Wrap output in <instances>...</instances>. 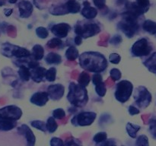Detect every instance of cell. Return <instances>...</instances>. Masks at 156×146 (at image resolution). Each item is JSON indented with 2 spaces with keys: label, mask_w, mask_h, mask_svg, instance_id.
I'll use <instances>...</instances> for the list:
<instances>
[{
  "label": "cell",
  "mask_w": 156,
  "mask_h": 146,
  "mask_svg": "<svg viewBox=\"0 0 156 146\" xmlns=\"http://www.w3.org/2000/svg\"><path fill=\"white\" fill-rule=\"evenodd\" d=\"M5 4V0H0V6H2Z\"/></svg>",
  "instance_id": "obj_51"
},
{
  "label": "cell",
  "mask_w": 156,
  "mask_h": 146,
  "mask_svg": "<svg viewBox=\"0 0 156 146\" xmlns=\"http://www.w3.org/2000/svg\"><path fill=\"white\" fill-rule=\"evenodd\" d=\"M67 100L76 107H82L86 105L88 101V96L85 87L71 82L69 86Z\"/></svg>",
  "instance_id": "obj_2"
},
{
  "label": "cell",
  "mask_w": 156,
  "mask_h": 146,
  "mask_svg": "<svg viewBox=\"0 0 156 146\" xmlns=\"http://www.w3.org/2000/svg\"><path fill=\"white\" fill-rule=\"evenodd\" d=\"M126 130L129 137H131L132 138H135L136 137V133L140 130V126L138 125L128 123L126 126Z\"/></svg>",
  "instance_id": "obj_26"
},
{
  "label": "cell",
  "mask_w": 156,
  "mask_h": 146,
  "mask_svg": "<svg viewBox=\"0 0 156 146\" xmlns=\"http://www.w3.org/2000/svg\"><path fill=\"white\" fill-rule=\"evenodd\" d=\"M65 5L68 13L76 14L80 11V4L76 0H69Z\"/></svg>",
  "instance_id": "obj_22"
},
{
  "label": "cell",
  "mask_w": 156,
  "mask_h": 146,
  "mask_svg": "<svg viewBox=\"0 0 156 146\" xmlns=\"http://www.w3.org/2000/svg\"><path fill=\"white\" fill-rule=\"evenodd\" d=\"M107 138H108V135H107L106 132H100L94 135L93 140H94V142L98 144V143H101L105 141V140H107Z\"/></svg>",
  "instance_id": "obj_36"
},
{
  "label": "cell",
  "mask_w": 156,
  "mask_h": 146,
  "mask_svg": "<svg viewBox=\"0 0 156 146\" xmlns=\"http://www.w3.org/2000/svg\"><path fill=\"white\" fill-rule=\"evenodd\" d=\"M122 17L123 21L117 24V27L127 37L132 38L140 29V25L137 21L139 16L129 11H126L122 14Z\"/></svg>",
  "instance_id": "obj_3"
},
{
  "label": "cell",
  "mask_w": 156,
  "mask_h": 146,
  "mask_svg": "<svg viewBox=\"0 0 156 146\" xmlns=\"http://www.w3.org/2000/svg\"><path fill=\"white\" fill-rule=\"evenodd\" d=\"M65 56L68 60L74 61L79 56V50L74 46H70L66 51Z\"/></svg>",
  "instance_id": "obj_25"
},
{
  "label": "cell",
  "mask_w": 156,
  "mask_h": 146,
  "mask_svg": "<svg viewBox=\"0 0 156 146\" xmlns=\"http://www.w3.org/2000/svg\"><path fill=\"white\" fill-rule=\"evenodd\" d=\"M90 82H91V77H90L89 74L88 72L82 71V72L80 73L79 78H78V83H79V85L86 88L89 85Z\"/></svg>",
  "instance_id": "obj_27"
},
{
  "label": "cell",
  "mask_w": 156,
  "mask_h": 146,
  "mask_svg": "<svg viewBox=\"0 0 156 146\" xmlns=\"http://www.w3.org/2000/svg\"><path fill=\"white\" fill-rule=\"evenodd\" d=\"M101 28L95 23H85L83 24H77L75 27V33L82 38L91 37L100 33Z\"/></svg>",
  "instance_id": "obj_5"
},
{
  "label": "cell",
  "mask_w": 156,
  "mask_h": 146,
  "mask_svg": "<svg viewBox=\"0 0 156 146\" xmlns=\"http://www.w3.org/2000/svg\"><path fill=\"white\" fill-rule=\"evenodd\" d=\"M18 75L24 82H27L30 78V70L26 65H20L18 69Z\"/></svg>",
  "instance_id": "obj_24"
},
{
  "label": "cell",
  "mask_w": 156,
  "mask_h": 146,
  "mask_svg": "<svg viewBox=\"0 0 156 146\" xmlns=\"http://www.w3.org/2000/svg\"><path fill=\"white\" fill-rule=\"evenodd\" d=\"M17 0H9V2L10 3H15Z\"/></svg>",
  "instance_id": "obj_52"
},
{
  "label": "cell",
  "mask_w": 156,
  "mask_h": 146,
  "mask_svg": "<svg viewBox=\"0 0 156 146\" xmlns=\"http://www.w3.org/2000/svg\"><path fill=\"white\" fill-rule=\"evenodd\" d=\"M50 97L47 92H42V91H39V92H36L31 96L30 99V103L33 104L37 105L39 106H43L48 102Z\"/></svg>",
  "instance_id": "obj_14"
},
{
  "label": "cell",
  "mask_w": 156,
  "mask_h": 146,
  "mask_svg": "<svg viewBox=\"0 0 156 146\" xmlns=\"http://www.w3.org/2000/svg\"><path fill=\"white\" fill-rule=\"evenodd\" d=\"M95 91L98 96H100V97H105V94H106V91H107L106 85H105V82H102L101 83L95 85Z\"/></svg>",
  "instance_id": "obj_33"
},
{
  "label": "cell",
  "mask_w": 156,
  "mask_h": 146,
  "mask_svg": "<svg viewBox=\"0 0 156 146\" xmlns=\"http://www.w3.org/2000/svg\"><path fill=\"white\" fill-rule=\"evenodd\" d=\"M74 42L75 43H76V45L77 46H79L82 44V37L80 36H76V37H75V40H74Z\"/></svg>",
  "instance_id": "obj_49"
},
{
  "label": "cell",
  "mask_w": 156,
  "mask_h": 146,
  "mask_svg": "<svg viewBox=\"0 0 156 146\" xmlns=\"http://www.w3.org/2000/svg\"><path fill=\"white\" fill-rule=\"evenodd\" d=\"M18 132L21 135H24L26 140H27V146H34L36 142V138L32 132L31 129L25 124L21 125V126L18 128Z\"/></svg>",
  "instance_id": "obj_13"
},
{
  "label": "cell",
  "mask_w": 156,
  "mask_h": 146,
  "mask_svg": "<svg viewBox=\"0 0 156 146\" xmlns=\"http://www.w3.org/2000/svg\"><path fill=\"white\" fill-rule=\"evenodd\" d=\"M31 55L33 56L34 59L37 61L41 60L44 58V47L39 44H36L33 47L31 51Z\"/></svg>",
  "instance_id": "obj_21"
},
{
  "label": "cell",
  "mask_w": 156,
  "mask_h": 146,
  "mask_svg": "<svg viewBox=\"0 0 156 146\" xmlns=\"http://www.w3.org/2000/svg\"><path fill=\"white\" fill-rule=\"evenodd\" d=\"M135 103L141 109L147 107L152 102V94L144 86H140L135 90L133 94Z\"/></svg>",
  "instance_id": "obj_6"
},
{
  "label": "cell",
  "mask_w": 156,
  "mask_h": 146,
  "mask_svg": "<svg viewBox=\"0 0 156 146\" xmlns=\"http://www.w3.org/2000/svg\"><path fill=\"white\" fill-rule=\"evenodd\" d=\"M128 111H129V113L132 116L136 115V114L140 113V109H137V108L136 107V106H134L133 105H130V106H129Z\"/></svg>",
  "instance_id": "obj_48"
},
{
  "label": "cell",
  "mask_w": 156,
  "mask_h": 146,
  "mask_svg": "<svg viewBox=\"0 0 156 146\" xmlns=\"http://www.w3.org/2000/svg\"><path fill=\"white\" fill-rule=\"evenodd\" d=\"M31 126H33L34 128L37 129H39V130L42 131V132H47V124H46L44 122L41 121V120H34L30 123Z\"/></svg>",
  "instance_id": "obj_30"
},
{
  "label": "cell",
  "mask_w": 156,
  "mask_h": 146,
  "mask_svg": "<svg viewBox=\"0 0 156 146\" xmlns=\"http://www.w3.org/2000/svg\"><path fill=\"white\" fill-rule=\"evenodd\" d=\"M18 9L20 12V17L23 18H27L31 15L33 12V5L28 1H21L18 3Z\"/></svg>",
  "instance_id": "obj_15"
},
{
  "label": "cell",
  "mask_w": 156,
  "mask_h": 146,
  "mask_svg": "<svg viewBox=\"0 0 156 146\" xmlns=\"http://www.w3.org/2000/svg\"><path fill=\"white\" fill-rule=\"evenodd\" d=\"M36 34L37 35V36L41 39H46V38L48 36L49 32L47 30V28L44 27H38L36 29Z\"/></svg>",
  "instance_id": "obj_37"
},
{
  "label": "cell",
  "mask_w": 156,
  "mask_h": 146,
  "mask_svg": "<svg viewBox=\"0 0 156 146\" xmlns=\"http://www.w3.org/2000/svg\"><path fill=\"white\" fill-rule=\"evenodd\" d=\"M143 28L145 31L150 34H156V22L151 20H146L143 24Z\"/></svg>",
  "instance_id": "obj_23"
},
{
  "label": "cell",
  "mask_w": 156,
  "mask_h": 146,
  "mask_svg": "<svg viewBox=\"0 0 156 146\" xmlns=\"http://www.w3.org/2000/svg\"><path fill=\"white\" fill-rule=\"evenodd\" d=\"M12 12H13V10H12V9H6L4 10L5 15V16L7 17L10 16V15L12 14Z\"/></svg>",
  "instance_id": "obj_50"
},
{
  "label": "cell",
  "mask_w": 156,
  "mask_h": 146,
  "mask_svg": "<svg viewBox=\"0 0 156 146\" xmlns=\"http://www.w3.org/2000/svg\"><path fill=\"white\" fill-rule=\"evenodd\" d=\"M50 13H51L52 15H60L68 13V11H67L66 7V5H59L56 6V7H53V9H50Z\"/></svg>",
  "instance_id": "obj_29"
},
{
  "label": "cell",
  "mask_w": 156,
  "mask_h": 146,
  "mask_svg": "<svg viewBox=\"0 0 156 146\" xmlns=\"http://www.w3.org/2000/svg\"><path fill=\"white\" fill-rule=\"evenodd\" d=\"M136 3L140 8V9L143 11V13L147 12V11L149 9V6H150V2H149V0H136Z\"/></svg>",
  "instance_id": "obj_34"
},
{
  "label": "cell",
  "mask_w": 156,
  "mask_h": 146,
  "mask_svg": "<svg viewBox=\"0 0 156 146\" xmlns=\"http://www.w3.org/2000/svg\"><path fill=\"white\" fill-rule=\"evenodd\" d=\"M62 45V41L61 40L60 38L59 37H54L52 38L50 40L47 42V46L50 48H56V47H60Z\"/></svg>",
  "instance_id": "obj_32"
},
{
  "label": "cell",
  "mask_w": 156,
  "mask_h": 146,
  "mask_svg": "<svg viewBox=\"0 0 156 146\" xmlns=\"http://www.w3.org/2000/svg\"><path fill=\"white\" fill-rule=\"evenodd\" d=\"M109 60L111 63L118 64L120 63V60H121V57L117 53H111L109 56Z\"/></svg>",
  "instance_id": "obj_40"
},
{
  "label": "cell",
  "mask_w": 156,
  "mask_h": 146,
  "mask_svg": "<svg viewBox=\"0 0 156 146\" xmlns=\"http://www.w3.org/2000/svg\"><path fill=\"white\" fill-rule=\"evenodd\" d=\"M56 68L55 67H51L49 68L46 73V79L48 82H53L56 80Z\"/></svg>",
  "instance_id": "obj_31"
},
{
  "label": "cell",
  "mask_w": 156,
  "mask_h": 146,
  "mask_svg": "<svg viewBox=\"0 0 156 146\" xmlns=\"http://www.w3.org/2000/svg\"><path fill=\"white\" fill-rule=\"evenodd\" d=\"M94 4L98 9H101L105 6V3H106V0H93Z\"/></svg>",
  "instance_id": "obj_46"
},
{
  "label": "cell",
  "mask_w": 156,
  "mask_h": 146,
  "mask_svg": "<svg viewBox=\"0 0 156 146\" xmlns=\"http://www.w3.org/2000/svg\"><path fill=\"white\" fill-rule=\"evenodd\" d=\"M71 26L66 23H59L52 26L51 31L56 37L64 38L66 37L69 32L71 30Z\"/></svg>",
  "instance_id": "obj_12"
},
{
  "label": "cell",
  "mask_w": 156,
  "mask_h": 146,
  "mask_svg": "<svg viewBox=\"0 0 156 146\" xmlns=\"http://www.w3.org/2000/svg\"><path fill=\"white\" fill-rule=\"evenodd\" d=\"M65 92V88L60 84L51 85L47 88V93L50 98L53 100H59L63 97Z\"/></svg>",
  "instance_id": "obj_11"
},
{
  "label": "cell",
  "mask_w": 156,
  "mask_h": 146,
  "mask_svg": "<svg viewBox=\"0 0 156 146\" xmlns=\"http://www.w3.org/2000/svg\"><path fill=\"white\" fill-rule=\"evenodd\" d=\"M3 47V50H5L3 54L8 57L15 56L18 59H26L31 56V53L24 47L14 46L10 43H5Z\"/></svg>",
  "instance_id": "obj_8"
},
{
  "label": "cell",
  "mask_w": 156,
  "mask_h": 146,
  "mask_svg": "<svg viewBox=\"0 0 156 146\" xmlns=\"http://www.w3.org/2000/svg\"><path fill=\"white\" fill-rule=\"evenodd\" d=\"M65 146H82V144L78 139L72 138L71 140H69L66 142Z\"/></svg>",
  "instance_id": "obj_45"
},
{
  "label": "cell",
  "mask_w": 156,
  "mask_h": 146,
  "mask_svg": "<svg viewBox=\"0 0 156 146\" xmlns=\"http://www.w3.org/2000/svg\"><path fill=\"white\" fill-rule=\"evenodd\" d=\"M149 132L154 138L156 139V120H152L149 123Z\"/></svg>",
  "instance_id": "obj_42"
},
{
  "label": "cell",
  "mask_w": 156,
  "mask_h": 146,
  "mask_svg": "<svg viewBox=\"0 0 156 146\" xmlns=\"http://www.w3.org/2000/svg\"><path fill=\"white\" fill-rule=\"evenodd\" d=\"M152 47L146 38H141L136 41L131 48V53L136 57L146 56L151 53Z\"/></svg>",
  "instance_id": "obj_7"
},
{
  "label": "cell",
  "mask_w": 156,
  "mask_h": 146,
  "mask_svg": "<svg viewBox=\"0 0 156 146\" xmlns=\"http://www.w3.org/2000/svg\"><path fill=\"white\" fill-rule=\"evenodd\" d=\"M97 117L94 112H82L75 116L72 120V124L77 126H88L92 124Z\"/></svg>",
  "instance_id": "obj_9"
},
{
  "label": "cell",
  "mask_w": 156,
  "mask_h": 146,
  "mask_svg": "<svg viewBox=\"0 0 156 146\" xmlns=\"http://www.w3.org/2000/svg\"><path fill=\"white\" fill-rule=\"evenodd\" d=\"M98 146H116V143L113 139L105 140L103 142L98 143Z\"/></svg>",
  "instance_id": "obj_47"
},
{
  "label": "cell",
  "mask_w": 156,
  "mask_h": 146,
  "mask_svg": "<svg viewBox=\"0 0 156 146\" xmlns=\"http://www.w3.org/2000/svg\"><path fill=\"white\" fill-rule=\"evenodd\" d=\"M21 116L22 110L15 105H9L0 109V119L17 121L21 118Z\"/></svg>",
  "instance_id": "obj_10"
},
{
  "label": "cell",
  "mask_w": 156,
  "mask_h": 146,
  "mask_svg": "<svg viewBox=\"0 0 156 146\" xmlns=\"http://www.w3.org/2000/svg\"><path fill=\"white\" fill-rule=\"evenodd\" d=\"M47 70L44 67L38 66L37 68L30 69V78L34 82L40 83L44 80V78L46 77V73Z\"/></svg>",
  "instance_id": "obj_16"
},
{
  "label": "cell",
  "mask_w": 156,
  "mask_h": 146,
  "mask_svg": "<svg viewBox=\"0 0 156 146\" xmlns=\"http://www.w3.org/2000/svg\"><path fill=\"white\" fill-rule=\"evenodd\" d=\"M110 76L114 81H118L121 78V71L118 68H112L110 71Z\"/></svg>",
  "instance_id": "obj_39"
},
{
  "label": "cell",
  "mask_w": 156,
  "mask_h": 146,
  "mask_svg": "<svg viewBox=\"0 0 156 146\" xmlns=\"http://www.w3.org/2000/svg\"><path fill=\"white\" fill-rule=\"evenodd\" d=\"M53 116L55 119L58 120H62L66 116V112L62 108H57L53 111Z\"/></svg>",
  "instance_id": "obj_38"
},
{
  "label": "cell",
  "mask_w": 156,
  "mask_h": 146,
  "mask_svg": "<svg viewBox=\"0 0 156 146\" xmlns=\"http://www.w3.org/2000/svg\"><path fill=\"white\" fill-rule=\"evenodd\" d=\"M16 126L17 122L15 120L0 119V131H10Z\"/></svg>",
  "instance_id": "obj_18"
},
{
  "label": "cell",
  "mask_w": 156,
  "mask_h": 146,
  "mask_svg": "<svg viewBox=\"0 0 156 146\" xmlns=\"http://www.w3.org/2000/svg\"><path fill=\"white\" fill-rule=\"evenodd\" d=\"M122 42V37L120 35H115V36H113L112 38L110 40V43L113 45H118L120 43Z\"/></svg>",
  "instance_id": "obj_44"
},
{
  "label": "cell",
  "mask_w": 156,
  "mask_h": 146,
  "mask_svg": "<svg viewBox=\"0 0 156 146\" xmlns=\"http://www.w3.org/2000/svg\"><path fill=\"white\" fill-rule=\"evenodd\" d=\"M50 146H65V144L61 138L53 137L50 140Z\"/></svg>",
  "instance_id": "obj_41"
},
{
  "label": "cell",
  "mask_w": 156,
  "mask_h": 146,
  "mask_svg": "<svg viewBox=\"0 0 156 146\" xmlns=\"http://www.w3.org/2000/svg\"><path fill=\"white\" fill-rule=\"evenodd\" d=\"M102 82H103V78L100 73H95L92 76V82L94 85H98V84L101 83Z\"/></svg>",
  "instance_id": "obj_43"
},
{
  "label": "cell",
  "mask_w": 156,
  "mask_h": 146,
  "mask_svg": "<svg viewBox=\"0 0 156 146\" xmlns=\"http://www.w3.org/2000/svg\"><path fill=\"white\" fill-rule=\"evenodd\" d=\"M143 64L149 71L156 74V52L152 53L149 59L143 62Z\"/></svg>",
  "instance_id": "obj_20"
},
{
  "label": "cell",
  "mask_w": 156,
  "mask_h": 146,
  "mask_svg": "<svg viewBox=\"0 0 156 146\" xmlns=\"http://www.w3.org/2000/svg\"><path fill=\"white\" fill-rule=\"evenodd\" d=\"M136 146H149L148 137L145 135H140L136 141Z\"/></svg>",
  "instance_id": "obj_35"
},
{
  "label": "cell",
  "mask_w": 156,
  "mask_h": 146,
  "mask_svg": "<svg viewBox=\"0 0 156 146\" xmlns=\"http://www.w3.org/2000/svg\"><path fill=\"white\" fill-rule=\"evenodd\" d=\"M45 61L49 65H59L62 62V57L58 53H50L46 56Z\"/></svg>",
  "instance_id": "obj_19"
},
{
  "label": "cell",
  "mask_w": 156,
  "mask_h": 146,
  "mask_svg": "<svg viewBox=\"0 0 156 146\" xmlns=\"http://www.w3.org/2000/svg\"><path fill=\"white\" fill-rule=\"evenodd\" d=\"M46 124H47V131H48L50 133H53L54 132H56V129H57L58 128L57 123H56L55 118L53 116L49 117Z\"/></svg>",
  "instance_id": "obj_28"
},
{
  "label": "cell",
  "mask_w": 156,
  "mask_h": 146,
  "mask_svg": "<svg viewBox=\"0 0 156 146\" xmlns=\"http://www.w3.org/2000/svg\"><path fill=\"white\" fill-rule=\"evenodd\" d=\"M133 91V84L129 81L122 80L117 85L114 96L119 102L124 103L131 97Z\"/></svg>",
  "instance_id": "obj_4"
},
{
  "label": "cell",
  "mask_w": 156,
  "mask_h": 146,
  "mask_svg": "<svg viewBox=\"0 0 156 146\" xmlns=\"http://www.w3.org/2000/svg\"><path fill=\"white\" fill-rule=\"evenodd\" d=\"M84 8L82 10V15L86 19H93L98 15V11L95 8L91 7L88 2H84Z\"/></svg>",
  "instance_id": "obj_17"
},
{
  "label": "cell",
  "mask_w": 156,
  "mask_h": 146,
  "mask_svg": "<svg viewBox=\"0 0 156 146\" xmlns=\"http://www.w3.org/2000/svg\"><path fill=\"white\" fill-rule=\"evenodd\" d=\"M79 65L84 69L94 73L104 71L108 67V61L98 52H85L79 56Z\"/></svg>",
  "instance_id": "obj_1"
}]
</instances>
